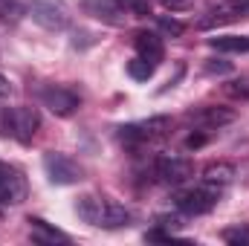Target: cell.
I'll return each mask as SVG.
<instances>
[{
  "instance_id": "obj_5",
  "label": "cell",
  "mask_w": 249,
  "mask_h": 246,
  "mask_svg": "<svg viewBox=\"0 0 249 246\" xmlns=\"http://www.w3.org/2000/svg\"><path fill=\"white\" fill-rule=\"evenodd\" d=\"M244 18H249V0H226V3H217L214 9H209L197 20V29H217V26H226V23H235Z\"/></svg>"
},
{
  "instance_id": "obj_25",
  "label": "cell",
  "mask_w": 249,
  "mask_h": 246,
  "mask_svg": "<svg viewBox=\"0 0 249 246\" xmlns=\"http://www.w3.org/2000/svg\"><path fill=\"white\" fill-rule=\"evenodd\" d=\"M162 9H168V12H183V9H188L191 6V0H157Z\"/></svg>"
},
{
  "instance_id": "obj_22",
  "label": "cell",
  "mask_w": 249,
  "mask_h": 246,
  "mask_svg": "<svg viewBox=\"0 0 249 246\" xmlns=\"http://www.w3.org/2000/svg\"><path fill=\"white\" fill-rule=\"evenodd\" d=\"M122 9L127 12H133V15H151V6H148V0H116Z\"/></svg>"
},
{
  "instance_id": "obj_1",
  "label": "cell",
  "mask_w": 249,
  "mask_h": 246,
  "mask_svg": "<svg viewBox=\"0 0 249 246\" xmlns=\"http://www.w3.org/2000/svg\"><path fill=\"white\" fill-rule=\"evenodd\" d=\"M75 214L84 223L99 226V229H122V226H130V220H133L130 209H124L122 203L107 200V197H96V194H84L75 203Z\"/></svg>"
},
{
  "instance_id": "obj_23",
  "label": "cell",
  "mask_w": 249,
  "mask_h": 246,
  "mask_svg": "<svg viewBox=\"0 0 249 246\" xmlns=\"http://www.w3.org/2000/svg\"><path fill=\"white\" fill-rule=\"evenodd\" d=\"M206 72H209V75H226V72H232V64L212 58V61L206 64Z\"/></svg>"
},
{
  "instance_id": "obj_24",
  "label": "cell",
  "mask_w": 249,
  "mask_h": 246,
  "mask_svg": "<svg viewBox=\"0 0 249 246\" xmlns=\"http://www.w3.org/2000/svg\"><path fill=\"white\" fill-rule=\"evenodd\" d=\"M157 226H162L165 232H171V235H174V232L180 229V217H168V214H160V217H157Z\"/></svg>"
},
{
  "instance_id": "obj_11",
  "label": "cell",
  "mask_w": 249,
  "mask_h": 246,
  "mask_svg": "<svg viewBox=\"0 0 249 246\" xmlns=\"http://www.w3.org/2000/svg\"><path fill=\"white\" fill-rule=\"evenodd\" d=\"M186 122H191L194 127H200V130H217V127H223V124L235 122V110L220 107V105H209V107L191 110L186 116Z\"/></svg>"
},
{
  "instance_id": "obj_18",
  "label": "cell",
  "mask_w": 249,
  "mask_h": 246,
  "mask_svg": "<svg viewBox=\"0 0 249 246\" xmlns=\"http://www.w3.org/2000/svg\"><path fill=\"white\" fill-rule=\"evenodd\" d=\"M154 70H157L154 64H148L145 58H139V55H136L133 61H127V75H130L133 81H148V78L154 75Z\"/></svg>"
},
{
  "instance_id": "obj_20",
  "label": "cell",
  "mask_w": 249,
  "mask_h": 246,
  "mask_svg": "<svg viewBox=\"0 0 249 246\" xmlns=\"http://www.w3.org/2000/svg\"><path fill=\"white\" fill-rule=\"evenodd\" d=\"M223 241H226V244H235V246L249 244V226H235V229H226V232H223Z\"/></svg>"
},
{
  "instance_id": "obj_4",
  "label": "cell",
  "mask_w": 249,
  "mask_h": 246,
  "mask_svg": "<svg viewBox=\"0 0 249 246\" xmlns=\"http://www.w3.org/2000/svg\"><path fill=\"white\" fill-rule=\"evenodd\" d=\"M29 15L50 32H61L70 26V6L64 0H29Z\"/></svg>"
},
{
  "instance_id": "obj_26",
  "label": "cell",
  "mask_w": 249,
  "mask_h": 246,
  "mask_svg": "<svg viewBox=\"0 0 249 246\" xmlns=\"http://www.w3.org/2000/svg\"><path fill=\"white\" fill-rule=\"evenodd\" d=\"M203 142H206V133H191V136H188V148H200V145H203Z\"/></svg>"
},
{
  "instance_id": "obj_15",
  "label": "cell",
  "mask_w": 249,
  "mask_h": 246,
  "mask_svg": "<svg viewBox=\"0 0 249 246\" xmlns=\"http://www.w3.org/2000/svg\"><path fill=\"white\" fill-rule=\"evenodd\" d=\"M235 177H238L235 174V165H229V162H212V165L203 168V180L206 183H214V185H229Z\"/></svg>"
},
{
  "instance_id": "obj_16",
  "label": "cell",
  "mask_w": 249,
  "mask_h": 246,
  "mask_svg": "<svg viewBox=\"0 0 249 246\" xmlns=\"http://www.w3.org/2000/svg\"><path fill=\"white\" fill-rule=\"evenodd\" d=\"M212 50L217 53H249V35H223L209 41Z\"/></svg>"
},
{
  "instance_id": "obj_3",
  "label": "cell",
  "mask_w": 249,
  "mask_h": 246,
  "mask_svg": "<svg viewBox=\"0 0 249 246\" xmlns=\"http://www.w3.org/2000/svg\"><path fill=\"white\" fill-rule=\"evenodd\" d=\"M220 194H223V185H214V183H206V180H203V183L194 185V188L180 191V194L174 197V203H177V209H180L183 214L197 217V214L212 211V209L220 203Z\"/></svg>"
},
{
  "instance_id": "obj_8",
  "label": "cell",
  "mask_w": 249,
  "mask_h": 246,
  "mask_svg": "<svg viewBox=\"0 0 249 246\" xmlns=\"http://www.w3.org/2000/svg\"><path fill=\"white\" fill-rule=\"evenodd\" d=\"M38 99H41V105H44L50 113H55V116H72V113L78 110V105H81V99H78L70 87H61V84H47V87H41Z\"/></svg>"
},
{
  "instance_id": "obj_17",
  "label": "cell",
  "mask_w": 249,
  "mask_h": 246,
  "mask_svg": "<svg viewBox=\"0 0 249 246\" xmlns=\"http://www.w3.org/2000/svg\"><path fill=\"white\" fill-rule=\"evenodd\" d=\"M26 15V6L18 3V0H0V23H18L20 18Z\"/></svg>"
},
{
  "instance_id": "obj_2",
  "label": "cell",
  "mask_w": 249,
  "mask_h": 246,
  "mask_svg": "<svg viewBox=\"0 0 249 246\" xmlns=\"http://www.w3.org/2000/svg\"><path fill=\"white\" fill-rule=\"evenodd\" d=\"M41 127V113L29 105L20 107H0V136H12L18 142H32Z\"/></svg>"
},
{
  "instance_id": "obj_27",
  "label": "cell",
  "mask_w": 249,
  "mask_h": 246,
  "mask_svg": "<svg viewBox=\"0 0 249 246\" xmlns=\"http://www.w3.org/2000/svg\"><path fill=\"white\" fill-rule=\"evenodd\" d=\"M12 93V84H9V78L6 75H0V99H6Z\"/></svg>"
},
{
  "instance_id": "obj_14",
  "label": "cell",
  "mask_w": 249,
  "mask_h": 246,
  "mask_svg": "<svg viewBox=\"0 0 249 246\" xmlns=\"http://www.w3.org/2000/svg\"><path fill=\"white\" fill-rule=\"evenodd\" d=\"M26 223H29V235H32V241H35V244H44V246L70 244V235H67V232L55 229V226H50V223H47V220H41V217H29Z\"/></svg>"
},
{
  "instance_id": "obj_19",
  "label": "cell",
  "mask_w": 249,
  "mask_h": 246,
  "mask_svg": "<svg viewBox=\"0 0 249 246\" xmlns=\"http://www.w3.org/2000/svg\"><path fill=\"white\" fill-rule=\"evenodd\" d=\"M157 26H160V32H165V35H171V38H180V35L186 32V23H180L177 18H168V15H160V18H157Z\"/></svg>"
},
{
  "instance_id": "obj_9",
  "label": "cell",
  "mask_w": 249,
  "mask_h": 246,
  "mask_svg": "<svg viewBox=\"0 0 249 246\" xmlns=\"http://www.w3.org/2000/svg\"><path fill=\"white\" fill-rule=\"evenodd\" d=\"M23 197H26L23 174L15 165L0 162V206H18V203H23Z\"/></svg>"
},
{
  "instance_id": "obj_12",
  "label": "cell",
  "mask_w": 249,
  "mask_h": 246,
  "mask_svg": "<svg viewBox=\"0 0 249 246\" xmlns=\"http://www.w3.org/2000/svg\"><path fill=\"white\" fill-rule=\"evenodd\" d=\"M81 6H84L87 15H93V18H99V20H105L110 26H122L124 23V12L116 0H81Z\"/></svg>"
},
{
  "instance_id": "obj_6",
  "label": "cell",
  "mask_w": 249,
  "mask_h": 246,
  "mask_svg": "<svg viewBox=\"0 0 249 246\" xmlns=\"http://www.w3.org/2000/svg\"><path fill=\"white\" fill-rule=\"evenodd\" d=\"M44 171H47V177H50L53 185H72V183H78L81 174H84L75 159H70L67 154H58V151L44 154Z\"/></svg>"
},
{
  "instance_id": "obj_13",
  "label": "cell",
  "mask_w": 249,
  "mask_h": 246,
  "mask_svg": "<svg viewBox=\"0 0 249 246\" xmlns=\"http://www.w3.org/2000/svg\"><path fill=\"white\" fill-rule=\"evenodd\" d=\"M136 53L148 64L160 67L162 58H165V44H162V38L157 32H136Z\"/></svg>"
},
{
  "instance_id": "obj_21",
  "label": "cell",
  "mask_w": 249,
  "mask_h": 246,
  "mask_svg": "<svg viewBox=\"0 0 249 246\" xmlns=\"http://www.w3.org/2000/svg\"><path fill=\"white\" fill-rule=\"evenodd\" d=\"M226 93L235 96V99H249V75L229 81V84H226Z\"/></svg>"
},
{
  "instance_id": "obj_7",
  "label": "cell",
  "mask_w": 249,
  "mask_h": 246,
  "mask_svg": "<svg viewBox=\"0 0 249 246\" xmlns=\"http://www.w3.org/2000/svg\"><path fill=\"white\" fill-rule=\"evenodd\" d=\"M171 130V119L168 116H151L145 122H130L119 127V139L122 142H154L160 136H165Z\"/></svg>"
},
{
  "instance_id": "obj_10",
  "label": "cell",
  "mask_w": 249,
  "mask_h": 246,
  "mask_svg": "<svg viewBox=\"0 0 249 246\" xmlns=\"http://www.w3.org/2000/svg\"><path fill=\"white\" fill-rule=\"evenodd\" d=\"M157 177L162 180L165 185H180L186 183L188 177H191V162H188L186 157H177V154H162V157H157Z\"/></svg>"
}]
</instances>
